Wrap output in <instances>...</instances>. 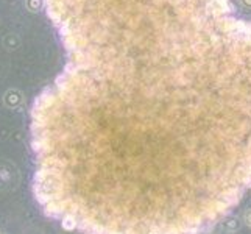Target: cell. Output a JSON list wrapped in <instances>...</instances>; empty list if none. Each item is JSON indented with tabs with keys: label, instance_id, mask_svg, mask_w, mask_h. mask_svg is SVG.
<instances>
[{
	"label": "cell",
	"instance_id": "obj_1",
	"mask_svg": "<svg viewBox=\"0 0 251 234\" xmlns=\"http://www.w3.org/2000/svg\"><path fill=\"white\" fill-rule=\"evenodd\" d=\"M237 22L236 19L232 17H219L217 19V25L222 31H226V33H236L237 31Z\"/></svg>",
	"mask_w": 251,
	"mask_h": 234
},
{
	"label": "cell",
	"instance_id": "obj_2",
	"mask_svg": "<svg viewBox=\"0 0 251 234\" xmlns=\"http://www.w3.org/2000/svg\"><path fill=\"white\" fill-rule=\"evenodd\" d=\"M22 103V94L19 91H8L5 94V105L8 108H16Z\"/></svg>",
	"mask_w": 251,
	"mask_h": 234
},
{
	"label": "cell",
	"instance_id": "obj_3",
	"mask_svg": "<svg viewBox=\"0 0 251 234\" xmlns=\"http://www.w3.org/2000/svg\"><path fill=\"white\" fill-rule=\"evenodd\" d=\"M212 2L219 6V10L222 13H231V11H234V6H232V3L229 2V0H212Z\"/></svg>",
	"mask_w": 251,
	"mask_h": 234
},
{
	"label": "cell",
	"instance_id": "obj_4",
	"mask_svg": "<svg viewBox=\"0 0 251 234\" xmlns=\"http://www.w3.org/2000/svg\"><path fill=\"white\" fill-rule=\"evenodd\" d=\"M59 222H61V227H63L66 231H75V230H76V223H75L74 219H71V217H63Z\"/></svg>",
	"mask_w": 251,
	"mask_h": 234
},
{
	"label": "cell",
	"instance_id": "obj_5",
	"mask_svg": "<svg viewBox=\"0 0 251 234\" xmlns=\"http://www.w3.org/2000/svg\"><path fill=\"white\" fill-rule=\"evenodd\" d=\"M244 222H245L247 227L251 228V209H247L245 211V214H244Z\"/></svg>",
	"mask_w": 251,
	"mask_h": 234
},
{
	"label": "cell",
	"instance_id": "obj_6",
	"mask_svg": "<svg viewBox=\"0 0 251 234\" xmlns=\"http://www.w3.org/2000/svg\"><path fill=\"white\" fill-rule=\"evenodd\" d=\"M240 3L244 8H247V10H251V0H240Z\"/></svg>",
	"mask_w": 251,
	"mask_h": 234
}]
</instances>
